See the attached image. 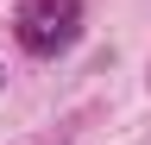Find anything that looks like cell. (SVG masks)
Listing matches in <instances>:
<instances>
[{
  "label": "cell",
  "instance_id": "obj_1",
  "mask_svg": "<svg viewBox=\"0 0 151 145\" xmlns=\"http://www.w3.org/2000/svg\"><path fill=\"white\" fill-rule=\"evenodd\" d=\"M13 32L32 57H57L82 38V0H19Z\"/></svg>",
  "mask_w": 151,
  "mask_h": 145
}]
</instances>
